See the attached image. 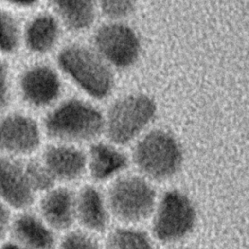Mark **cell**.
<instances>
[{
    "label": "cell",
    "mask_w": 249,
    "mask_h": 249,
    "mask_svg": "<svg viewBox=\"0 0 249 249\" xmlns=\"http://www.w3.org/2000/svg\"><path fill=\"white\" fill-rule=\"evenodd\" d=\"M15 89L24 104L40 109L50 106L58 98L61 82L50 65L36 63L20 71L15 79Z\"/></svg>",
    "instance_id": "9"
},
{
    "label": "cell",
    "mask_w": 249,
    "mask_h": 249,
    "mask_svg": "<svg viewBox=\"0 0 249 249\" xmlns=\"http://www.w3.org/2000/svg\"><path fill=\"white\" fill-rule=\"evenodd\" d=\"M104 116L91 104L77 98L67 99L51 110L43 129L52 139L63 143L89 142L103 132Z\"/></svg>",
    "instance_id": "1"
},
{
    "label": "cell",
    "mask_w": 249,
    "mask_h": 249,
    "mask_svg": "<svg viewBox=\"0 0 249 249\" xmlns=\"http://www.w3.org/2000/svg\"><path fill=\"white\" fill-rule=\"evenodd\" d=\"M37 193L30 182L25 159L0 153V201L12 210L28 209Z\"/></svg>",
    "instance_id": "10"
},
{
    "label": "cell",
    "mask_w": 249,
    "mask_h": 249,
    "mask_svg": "<svg viewBox=\"0 0 249 249\" xmlns=\"http://www.w3.org/2000/svg\"><path fill=\"white\" fill-rule=\"evenodd\" d=\"M13 210L0 201V243L8 239L13 220Z\"/></svg>",
    "instance_id": "23"
},
{
    "label": "cell",
    "mask_w": 249,
    "mask_h": 249,
    "mask_svg": "<svg viewBox=\"0 0 249 249\" xmlns=\"http://www.w3.org/2000/svg\"><path fill=\"white\" fill-rule=\"evenodd\" d=\"M55 13L71 30L88 29L95 18L94 0H49Z\"/></svg>",
    "instance_id": "17"
},
{
    "label": "cell",
    "mask_w": 249,
    "mask_h": 249,
    "mask_svg": "<svg viewBox=\"0 0 249 249\" xmlns=\"http://www.w3.org/2000/svg\"><path fill=\"white\" fill-rule=\"evenodd\" d=\"M15 94V79L8 58L0 55V113L11 108Z\"/></svg>",
    "instance_id": "20"
},
{
    "label": "cell",
    "mask_w": 249,
    "mask_h": 249,
    "mask_svg": "<svg viewBox=\"0 0 249 249\" xmlns=\"http://www.w3.org/2000/svg\"><path fill=\"white\" fill-rule=\"evenodd\" d=\"M103 14L110 18H123L129 16L137 0H98Z\"/></svg>",
    "instance_id": "21"
},
{
    "label": "cell",
    "mask_w": 249,
    "mask_h": 249,
    "mask_svg": "<svg viewBox=\"0 0 249 249\" xmlns=\"http://www.w3.org/2000/svg\"><path fill=\"white\" fill-rule=\"evenodd\" d=\"M169 249H189V248H185V247H173V248H169Z\"/></svg>",
    "instance_id": "26"
},
{
    "label": "cell",
    "mask_w": 249,
    "mask_h": 249,
    "mask_svg": "<svg viewBox=\"0 0 249 249\" xmlns=\"http://www.w3.org/2000/svg\"><path fill=\"white\" fill-rule=\"evenodd\" d=\"M59 24L54 17L41 13L30 18L22 28V44L32 53L45 54L59 38Z\"/></svg>",
    "instance_id": "16"
},
{
    "label": "cell",
    "mask_w": 249,
    "mask_h": 249,
    "mask_svg": "<svg viewBox=\"0 0 249 249\" xmlns=\"http://www.w3.org/2000/svg\"><path fill=\"white\" fill-rule=\"evenodd\" d=\"M22 26L11 8L0 6V55H14L22 45Z\"/></svg>",
    "instance_id": "18"
},
{
    "label": "cell",
    "mask_w": 249,
    "mask_h": 249,
    "mask_svg": "<svg viewBox=\"0 0 249 249\" xmlns=\"http://www.w3.org/2000/svg\"><path fill=\"white\" fill-rule=\"evenodd\" d=\"M0 249H22V248L12 239H6L2 243H0Z\"/></svg>",
    "instance_id": "25"
},
{
    "label": "cell",
    "mask_w": 249,
    "mask_h": 249,
    "mask_svg": "<svg viewBox=\"0 0 249 249\" xmlns=\"http://www.w3.org/2000/svg\"><path fill=\"white\" fill-rule=\"evenodd\" d=\"M22 249H54L53 230L35 213L20 210L13 216L10 235Z\"/></svg>",
    "instance_id": "12"
},
{
    "label": "cell",
    "mask_w": 249,
    "mask_h": 249,
    "mask_svg": "<svg viewBox=\"0 0 249 249\" xmlns=\"http://www.w3.org/2000/svg\"><path fill=\"white\" fill-rule=\"evenodd\" d=\"M156 197L154 187L145 177L124 175L111 184L106 202L116 219L125 224H136L153 214Z\"/></svg>",
    "instance_id": "5"
},
{
    "label": "cell",
    "mask_w": 249,
    "mask_h": 249,
    "mask_svg": "<svg viewBox=\"0 0 249 249\" xmlns=\"http://www.w3.org/2000/svg\"><path fill=\"white\" fill-rule=\"evenodd\" d=\"M133 163L146 179L166 181L182 168L184 151L178 139L168 130L154 129L135 144Z\"/></svg>",
    "instance_id": "2"
},
{
    "label": "cell",
    "mask_w": 249,
    "mask_h": 249,
    "mask_svg": "<svg viewBox=\"0 0 249 249\" xmlns=\"http://www.w3.org/2000/svg\"><path fill=\"white\" fill-rule=\"evenodd\" d=\"M109 209L103 195L91 185L84 186L76 196V219L88 231L102 232L109 224Z\"/></svg>",
    "instance_id": "14"
},
{
    "label": "cell",
    "mask_w": 249,
    "mask_h": 249,
    "mask_svg": "<svg viewBox=\"0 0 249 249\" xmlns=\"http://www.w3.org/2000/svg\"><path fill=\"white\" fill-rule=\"evenodd\" d=\"M106 249H155L150 237L132 228H117L107 236Z\"/></svg>",
    "instance_id": "19"
},
{
    "label": "cell",
    "mask_w": 249,
    "mask_h": 249,
    "mask_svg": "<svg viewBox=\"0 0 249 249\" xmlns=\"http://www.w3.org/2000/svg\"><path fill=\"white\" fill-rule=\"evenodd\" d=\"M153 213L152 231L162 243H175L186 238L194 231L197 221L194 201L180 190L165 192Z\"/></svg>",
    "instance_id": "6"
},
{
    "label": "cell",
    "mask_w": 249,
    "mask_h": 249,
    "mask_svg": "<svg viewBox=\"0 0 249 249\" xmlns=\"http://www.w3.org/2000/svg\"><path fill=\"white\" fill-rule=\"evenodd\" d=\"M157 115L155 100L133 93L114 101L104 117L103 131L114 145H126L150 125Z\"/></svg>",
    "instance_id": "4"
},
{
    "label": "cell",
    "mask_w": 249,
    "mask_h": 249,
    "mask_svg": "<svg viewBox=\"0 0 249 249\" xmlns=\"http://www.w3.org/2000/svg\"><path fill=\"white\" fill-rule=\"evenodd\" d=\"M39 215L53 231L69 229L76 220V196L65 187H53L40 200Z\"/></svg>",
    "instance_id": "13"
},
{
    "label": "cell",
    "mask_w": 249,
    "mask_h": 249,
    "mask_svg": "<svg viewBox=\"0 0 249 249\" xmlns=\"http://www.w3.org/2000/svg\"><path fill=\"white\" fill-rule=\"evenodd\" d=\"M42 130L29 114L12 110L0 113V153L25 159L40 147Z\"/></svg>",
    "instance_id": "7"
},
{
    "label": "cell",
    "mask_w": 249,
    "mask_h": 249,
    "mask_svg": "<svg viewBox=\"0 0 249 249\" xmlns=\"http://www.w3.org/2000/svg\"><path fill=\"white\" fill-rule=\"evenodd\" d=\"M93 42L98 54L117 68L132 66L140 54L141 44L137 33L124 23L112 22L100 26Z\"/></svg>",
    "instance_id": "8"
},
{
    "label": "cell",
    "mask_w": 249,
    "mask_h": 249,
    "mask_svg": "<svg viewBox=\"0 0 249 249\" xmlns=\"http://www.w3.org/2000/svg\"><path fill=\"white\" fill-rule=\"evenodd\" d=\"M2 5L9 8L27 9L35 6L39 0H1Z\"/></svg>",
    "instance_id": "24"
},
{
    "label": "cell",
    "mask_w": 249,
    "mask_h": 249,
    "mask_svg": "<svg viewBox=\"0 0 249 249\" xmlns=\"http://www.w3.org/2000/svg\"><path fill=\"white\" fill-rule=\"evenodd\" d=\"M58 249H101V247L89 234L81 231H74L62 238Z\"/></svg>",
    "instance_id": "22"
},
{
    "label": "cell",
    "mask_w": 249,
    "mask_h": 249,
    "mask_svg": "<svg viewBox=\"0 0 249 249\" xmlns=\"http://www.w3.org/2000/svg\"><path fill=\"white\" fill-rule=\"evenodd\" d=\"M128 164L127 157L114 144L94 143L87 155V168L92 180L104 182L121 173Z\"/></svg>",
    "instance_id": "15"
},
{
    "label": "cell",
    "mask_w": 249,
    "mask_h": 249,
    "mask_svg": "<svg viewBox=\"0 0 249 249\" xmlns=\"http://www.w3.org/2000/svg\"><path fill=\"white\" fill-rule=\"evenodd\" d=\"M59 68L88 95L104 99L113 90L114 75L101 56L81 45H69L57 54Z\"/></svg>",
    "instance_id": "3"
},
{
    "label": "cell",
    "mask_w": 249,
    "mask_h": 249,
    "mask_svg": "<svg viewBox=\"0 0 249 249\" xmlns=\"http://www.w3.org/2000/svg\"><path fill=\"white\" fill-rule=\"evenodd\" d=\"M40 160L55 182L76 181L87 169V155L69 143L48 146Z\"/></svg>",
    "instance_id": "11"
}]
</instances>
